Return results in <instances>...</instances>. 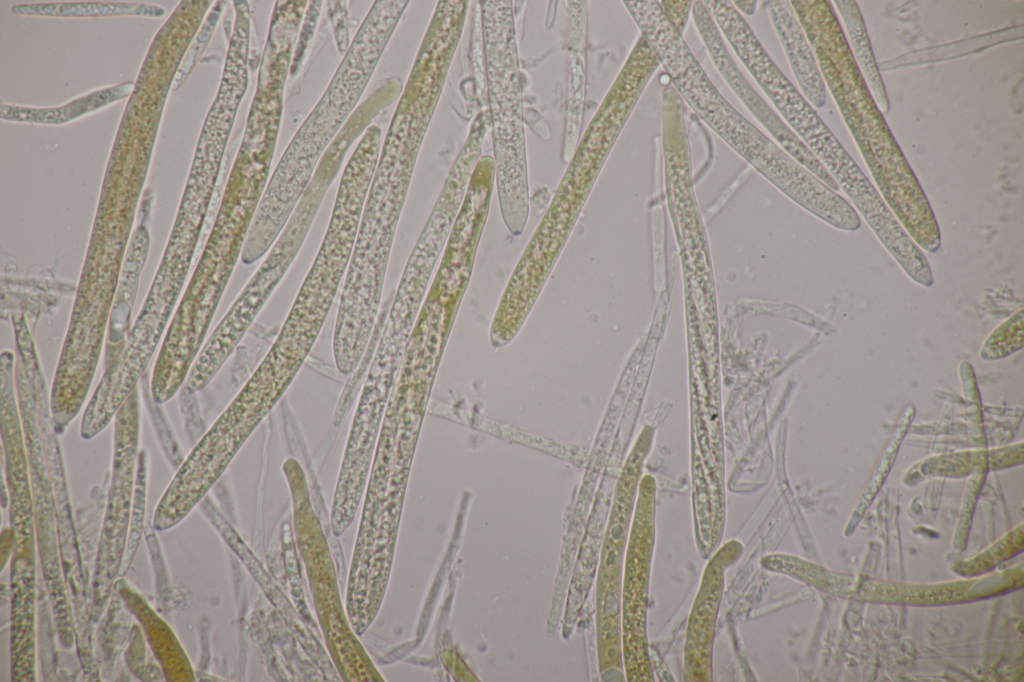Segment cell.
Returning a JSON list of instances; mask_svg holds the SVG:
<instances>
[{"instance_id":"obj_1","label":"cell","mask_w":1024,"mask_h":682,"mask_svg":"<svg viewBox=\"0 0 1024 682\" xmlns=\"http://www.w3.org/2000/svg\"><path fill=\"white\" fill-rule=\"evenodd\" d=\"M641 35L655 52L681 99L722 140L752 163L794 201L813 184V175L740 114L716 89L655 0L623 1Z\"/></svg>"},{"instance_id":"obj_12","label":"cell","mask_w":1024,"mask_h":682,"mask_svg":"<svg viewBox=\"0 0 1024 682\" xmlns=\"http://www.w3.org/2000/svg\"><path fill=\"white\" fill-rule=\"evenodd\" d=\"M1024 345V312L1020 308L998 325L986 338L980 357L983 360H999L1019 351Z\"/></svg>"},{"instance_id":"obj_11","label":"cell","mask_w":1024,"mask_h":682,"mask_svg":"<svg viewBox=\"0 0 1024 682\" xmlns=\"http://www.w3.org/2000/svg\"><path fill=\"white\" fill-rule=\"evenodd\" d=\"M846 29L851 44L852 56L864 78L866 85L875 101L879 104L880 111L884 114L889 112V99L881 79L878 66L875 62L872 48L868 39L862 15L855 1H835Z\"/></svg>"},{"instance_id":"obj_8","label":"cell","mask_w":1024,"mask_h":682,"mask_svg":"<svg viewBox=\"0 0 1024 682\" xmlns=\"http://www.w3.org/2000/svg\"><path fill=\"white\" fill-rule=\"evenodd\" d=\"M692 15L708 54L729 87L784 151L833 191L840 188L804 142L780 119L748 83L732 59L716 23L703 1H694Z\"/></svg>"},{"instance_id":"obj_10","label":"cell","mask_w":1024,"mask_h":682,"mask_svg":"<svg viewBox=\"0 0 1024 682\" xmlns=\"http://www.w3.org/2000/svg\"><path fill=\"white\" fill-rule=\"evenodd\" d=\"M763 6L803 94L813 106L822 108L826 103L824 79L790 1H764Z\"/></svg>"},{"instance_id":"obj_5","label":"cell","mask_w":1024,"mask_h":682,"mask_svg":"<svg viewBox=\"0 0 1024 682\" xmlns=\"http://www.w3.org/2000/svg\"><path fill=\"white\" fill-rule=\"evenodd\" d=\"M283 472L292 497L296 540L333 661L346 681H379L381 675L359 643L341 604L333 561L311 505L304 472L292 458L283 464Z\"/></svg>"},{"instance_id":"obj_9","label":"cell","mask_w":1024,"mask_h":682,"mask_svg":"<svg viewBox=\"0 0 1024 682\" xmlns=\"http://www.w3.org/2000/svg\"><path fill=\"white\" fill-rule=\"evenodd\" d=\"M742 551L739 541L729 540L708 558L688 618L683 663L685 681L712 680V650L725 573Z\"/></svg>"},{"instance_id":"obj_13","label":"cell","mask_w":1024,"mask_h":682,"mask_svg":"<svg viewBox=\"0 0 1024 682\" xmlns=\"http://www.w3.org/2000/svg\"><path fill=\"white\" fill-rule=\"evenodd\" d=\"M659 5L668 22L683 36L692 10L693 2L660 1Z\"/></svg>"},{"instance_id":"obj_3","label":"cell","mask_w":1024,"mask_h":682,"mask_svg":"<svg viewBox=\"0 0 1024 682\" xmlns=\"http://www.w3.org/2000/svg\"><path fill=\"white\" fill-rule=\"evenodd\" d=\"M420 306L417 296L396 289L347 435L331 504L338 518L353 519L363 499L381 421Z\"/></svg>"},{"instance_id":"obj_2","label":"cell","mask_w":1024,"mask_h":682,"mask_svg":"<svg viewBox=\"0 0 1024 682\" xmlns=\"http://www.w3.org/2000/svg\"><path fill=\"white\" fill-rule=\"evenodd\" d=\"M478 3L500 214L508 231L519 236L529 216V181L513 1Z\"/></svg>"},{"instance_id":"obj_4","label":"cell","mask_w":1024,"mask_h":682,"mask_svg":"<svg viewBox=\"0 0 1024 682\" xmlns=\"http://www.w3.org/2000/svg\"><path fill=\"white\" fill-rule=\"evenodd\" d=\"M336 173L318 165L288 223L266 258L219 322L192 366L186 382L202 390L217 374L290 268Z\"/></svg>"},{"instance_id":"obj_6","label":"cell","mask_w":1024,"mask_h":682,"mask_svg":"<svg viewBox=\"0 0 1024 682\" xmlns=\"http://www.w3.org/2000/svg\"><path fill=\"white\" fill-rule=\"evenodd\" d=\"M654 493L653 478L643 477L625 563L622 639L626 677L632 682L653 681L647 611L655 545Z\"/></svg>"},{"instance_id":"obj_7","label":"cell","mask_w":1024,"mask_h":682,"mask_svg":"<svg viewBox=\"0 0 1024 682\" xmlns=\"http://www.w3.org/2000/svg\"><path fill=\"white\" fill-rule=\"evenodd\" d=\"M301 368L268 350L252 375L199 439L211 456L230 463L269 415Z\"/></svg>"},{"instance_id":"obj_14","label":"cell","mask_w":1024,"mask_h":682,"mask_svg":"<svg viewBox=\"0 0 1024 682\" xmlns=\"http://www.w3.org/2000/svg\"><path fill=\"white\" fill-rule=\"evenodd\" d=\"M735 8L739 11H743L747 14V8L749 15H752L756 8V1H734L732 2Z\"/></svg>"}]
</instances>
